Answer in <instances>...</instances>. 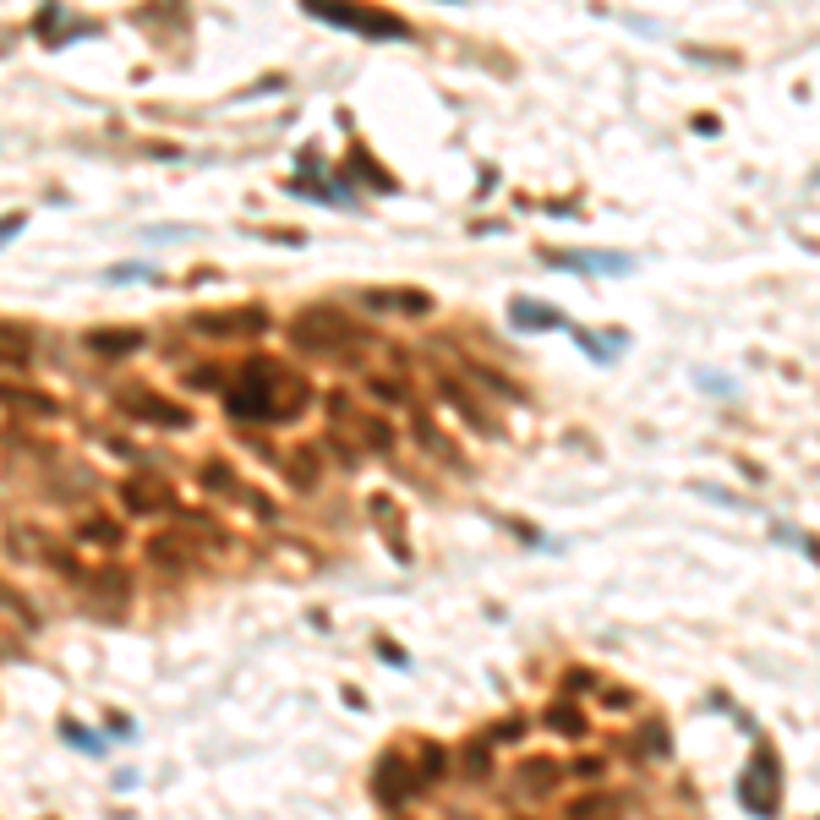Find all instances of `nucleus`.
<instances>
[{"label":"nucleus","mask_w":820,"mask_h":820,"mask_svg":"<svg viewBox=\"0 0 820 820\" xmlns=\"http://www.w3.org/2000/svg\"><path fill=\"white\" fill-rule=\"evenodd\" d=\"M542 728L558 733V738H585V711L574 706V700H553V706L542 711Z\"/></svg>","instance_id":"6ab92c4d"},{"label":"nucleus","mask_w":820,"mask_h":820,"mask_svg":"<svg viewBox=\"0 0 820 820\" xmlns=\"http://www.w3.org/2000/svg\"><path fill=\"white\" fill-rule=\"evenodd\" d=\"M197 482H203L208 492H219V498H241V503H252L257 514H263V520H274V503H263V498H252V492H246V482L236 471H230L225 460H208L203 471H197Z\"/></svg>","instance_id":"9b49d317"},{"label":"nucleus","mask_w":820,"mask_h":820,"mask_svg":"<svg viewBox=\"0 0 820 820\" xmlns=\"http://www.w3.org/2000/svg\"><path fill=\"white\" fill-rule=\"evenodd\" d=\"M416 438H421V443H427V449H432V454H443V438H438V432H432V421H427V416H421V410H416Z\"/></svg>","instance_id":"2f4dec72"},{"label":"nucleus","mask_w":820,"mask_h":820,"mask_svg":"<svg viewBox=\"0 0 820 820\" xmlns=\"http://www.w3.org/2000/svg\"><path fill=\"white\" fill-rule=\"evenodd\" d=\"M143 345H148L143 328H93V334H88V350H93V356H104V361L137 356Z\"/></svg>","instance_id":"ddd939ff"},{"label":"nucleus","mask_w":820,"mask_h":820,"mask_svg":"<svg viewBox=\"0 0 820 820\" xmlns=\"http://www.w3.org/2000/svg\"><path fill=\"white\" fill-rule=\"evenodd\" d=\"M744 810L760 820H777L782 810V766L771 749H755V766L744 771Z\"/></svg>","instance_id":"7ed1b4c3"},{"label":"nucleus","mask_w":820,"mask_h":820,"mask_svg":"<svg viewBox=\"0 0 820 820\" xmlns=\"http://www.w3.org/2000/svg\"><path fill=\"white\" fill-rule=\"evenodd\" d=\"M356 339H361V328L339 307H301L296 323H290V345H296L301 356H339V350H350Z\"/></svg>","instance_id":"f257e3e1"},{"label":"nucleus","mask_w":820,"mask_h":820,"mask_svg":"<svg viewBox=\"0 0 820 820\" xmlns=\"http://www.w3.org/2000/svg\"><path fill=\"white\" fill-rule=\"evenodd\" d=\"M61 733H66V738H72V744H77V749H104V744H99V738H93V733H82V728H77V722H61Z\"/></svg>","instance_id":"473e14b6"},{"label":"nucleus","mask_w":820,"mask_h":820,"mask_svg":"<svg viewBox=\"0 0 820 820\" xmlns=\"http://www.w3.org/2000/svg\"><path fill=\"white\" fill-rule=\"evenodd\" d=\"M22 225H28V214H6V219H0V241H6V236H17Z\"/></svg>","instance_id":"c9c22d12"},{"label":"nucleus","mask_w":820,"mask_h":820,"mask_svg":"<svg viewBox=\"0 0 820 820\" xmlns=\"http://www.w3.org/2000/svg\"><path fill=\"white\" fill-rule=\"evenodd\" d=\"M438 307V301L427 296V290H416V285H372V290H361V312H378V318H427V312Z\"/></svg>","instance_id":"423d86ee"},{"label":"nucleus","mask_w":820,"mask_h":820,"mask_svg":"<svg viewBox=\"0 0 820 820\" xmlns=\"http://www.w3.org/2000/svg\"><path fill=\"white\" fill-rule=\"evenodd\" d=\"M367 389H372V394H378V400H383V405H405V400H410V389H405V383H389V378H372V383H367Z\"/></svg>","instance_id":"c85d7f7f"},{"label":"nucleus","mask_w":820,"mask_h":820,"mask_svg":"<svg viewBox=\"0 0 820 820\" xmlns=\"http://www.w3.org/2000/svg\"><path fill=\"white\" fill-rule=\"evenodd\" d=\"M88 596L104 607V613H121V607H126V596H132V574H126V569H93Z\"/></svg>","instance_id":"2eb2a0df"},{"label":"nucleus","mask_w":820,"mask_h":820,"mask_svg":"<svg viewBox=\"0 0 820 820\" xmlns=\"http://www.w3.org/2000/svg\"><path fill=\"white\" fill-rule=\"evenodd\" d=\"M192 328L203 339H257L268 328V312L263 307H236V312H197Z\"/></svg>","instance_id":"0eeeda50"},{"label":"nucleus","mask_w":820,"mask_h":820,"mask_svg":"<svg viewBox=\"0 0 820 820\" xmlns=\"http://www.w3.org/2000/svg\"><path fill=\"white\" fill-rule=\"evenodd\" d=\"M635 706V695H629V689H607V711H629Z\"/></svg>","instance_id":"72a5a7b5"},{"label":"nucleus","mask_w":820,"mask_h":820,"mask_svg":"<svg viewBox=\"0 0 820 820\" xmlns=\"http://www.w3.org/2000/svg\"><path fill=\"white\" fill-rule=\"evenodd\" d=\"M591 689H596L591 667H569V673H564V695H591Z\"/></svg>","instance_id":"cd10ccee"},{"label":"nucleus","mask_w":820,"mask_h":820,"mask_svg":"<svg viewBox=\"0 0 820 820\" xmlns=\"http://www.w3.org/2000/svg\"><path fill=\"white\" fill-rule=\"evenodd\" d=\"M416 771H410V760L400 755V749H383L378 766H372V799L383 804V810H400V804L416 799Z\"/></svg>","instance_id":"20e7f679"},{"label":"nucleus","mask_w":820,"mask_h":820,"mask_svg":"<svg viewBox=\"0 0 820 820\" xmlns=\"http://www.w3.org/2000/svg\"><path fill=\"white\" fill-rule=\"evenodd\" d=\"M558 782H564V766H558L553 755H525L520 766H514V788H520L525 799H547V793H558Z\"/></svg>","instance_id":"1a4fd4ad"},{"label":"nucleus","mask_w":820,"mask_h":820,"mask_svg":"<svg viewBox=\"0 0 820 820\" xmlns=\"http://www.w3.org/2000/svg\"><path fill=\"white\" fill-rule=\"evenodd\" d=\"M471 378L482 383V389H492V394H503L509 405H525V389L514 378H503V372H492V367H471Z\"/></svg>","instance_id":"393cba45"},{"label":"nucleus","mask_w":820,"mask_h":820,"mask_svg":"<svg viewBox=\"0 0 820 820\" xmlns=\"http://www.w3.org/2000/svg\"><path fill=\"white\" fill-rule=\"evenodd\" d=\"M33 361V328L0 318V367H28Z\"/></svg>","instance_id":"f3484780"},{"label":"nucleus","mask_w":820,"mask_h":820,"mask_svg":"<svg viewBox=\"0 0 820 820\" xmlns=\"http://www.w3.org/2000/svg\"><path fill=\"white\" fill-rule=\"evenodd\" d=\"M285 383V372L274 361H246L241 378L225 389V410L236 421H274V394Z\"/></svg>","instance_id":"f03ea898"},{"label":"nucleus","mask_w":820,"mask_h":820,"mask_svg":"<svg viewBox=\"0 0 820 820\" xmlns=\"http://www.w3.org/2000/svg\"><path fill=\"white\" fill-rule=\"evenodd\" d=\"M285 476H290V487H296V492H318V487H323V460H318V449L285 454Z\"/></svg>","instance_id":"a211bd4d"},{"label":"nucleus","mask_w":820,"mask_h":820,"mask_svg":"<svg viewBox=\"0 0 820 820\" xmlns=\"http://www.w3.org/2000/svg\"><path fill=\"white\" fill-rule=\"evenodd\" d=\"M410 771H416V788L438 782L443 771H449V749H443V744H432V738H427V744H416V766H410Z\"/></svg>","instance_id":"b1692460"},{"label":"nucleus","mask_w":820,"mask_h":820,"mask_svg":"<svg viewBox=\"0 0 820 820\" xmlns=\"http://www.w3.org/2000/svg\"><path fill=\"white\" fill-rule=\"evenodd\" d=\"M635 749H640V755H651V760H656V755H667V749H673V733H667L662 722H646V728L635 733Z\"/></svg>","instance_id":"a878e982"},{"label":"nucleus","mask_w":820,"mask_h":820,"mask_svg":"<svg viewBox=\"0 0 820 820\" xmlns=\"http://www.w3.org/2000/svg\"><path fill=\"white\" fill-rule=\"evenodd\" d=\"M350 33H367V39H410V22H400V17H383V11H356Z\"/></svg>","instance_id":"aec40b11"},{"label":"nucleus","mask_w":820,"mask_h":820,"mask_svg":"<svg viewBox=\"0 0 820 820\" xmlns=\"http://www.w3.org/2000/svg\"><path fill=\"white\" fill-rule=\"evenodd\" d=\"M0 400H6V405H22V410H39V416H55V405L44 400V394H33V389H0Z\"/></svg>","instance_id":"bb28decb"},{"label":"nucleus","mask_w":820,"mask_h":820,"mask_svg":"<svg viewBox=\"0 0 820 820\" xmlns=\"http://www.w3.org/2000/svg\"><path fill=\"white\" fill-rule=\"evenodd\" d=\"M143 558L159 574H186L192 569V547H186V531H154L143 542Z\"/></svg>","instance_id":"9d476101"},{"label":"nucleus","mask_w":820,"mask_h":820,"mask_svg":"<svg viewBox=\"0 0 820 820\" xmlns=\"http://www.w3.org/2000/svg\"><path fill=\"white\" fill-rule=\"evenodd\" d=\"M77 542H88V547H121L126 531H121V520H110V514H88V520L77 525Z\"/></svg>","instance_id":"412c9836"},{"label":"nucleus","mask_w":820,"mask_h":820,"mask_svg":"<svg viewBox=\"0 0 820 820\" xmlns=\"http://www.w3.org/2000/svg\"><path fill=\"white\" fill-rule=\"evenodd\" d=\"M186 383H192V389H214V383H219V372H214V367H197Z\"/></svg>","instance_id":"f704fd0d"},{"label":"nucleus","mask_w":820,"mask_h":820,"mask_svg":"<svg viewBox=\"0 0 820 820\" xmlns=\"http://www.w3.org/2000/svg\"><path fill=\"white\" fill-rule=\"evenodd\" d=\"M121 503L132 514H143V520H154V514H170L175 509V492L159 482V476H126L121 482Z\"/></svg>","instance_id":"6e6552de"},{"label":"nucleus","mask_w":820,"mask_h":820,"mask_svg":"<svg viewBox=\"0 0 820 820\" xmlns=\"http://www.w3.org/2000/svg\"><path fill=\"white\" fill-rule=\"evenodd\" d=\"M356 427H361V432H367V438H372V449H389V443H394V432H389V427H383V421H378V416H361V421H356Z\"/></svg>","instance_id":"c756f323"},{"label":"nucleus","mask_w":820,"mask_h":820,"mask_svg":"<svg viewBox=\"0 0 820 820\" xmlns=\"http://www.w3.org/2000/svg\"><path fill=\"white\" fill-rule=\"evenodd\" d=\"M121 410L132 421H148V427H164V432H186V427H192V410L175 405V400H164V394H154V389H126L121 394Z\"/></svg>","instance_id":"39448f33"},{"label":"nucleus","mask_w":820,"mask_h":820,"mask_svg":"<svg viewBox=\"0 0 820 820\" xmlns=\"http://www.w3.org/2000/svg\"><path fill=\"white\" fill-rule=\"evenodd\" d=\"M438 394H443V405H454V410H460V416H465V421H471V427H476V432H492V438H498V421H492V416H487V410H482V405H476V394H471V389H465V383H454V378H443V383H438Z\"/></svg>","instance_id":"dca6fc26"},{"label":"nucleus","mask_w":820,"mask_h":820,"mask_svg":"<svg viewBox=\"0 0 820 820\" xmlns=\"http://www.w3.org/2000/svg\"><path fill=\"white\" fill-rule=\"evenodd\" d=\"M509 323H514V328H558V312L547 307V301L514 296V301H509Z\"/></svg>","instance_id":"4be33fe9"},{"label":"nucleus","mask_w":820,"mask_h":820,"mask_svg":"<svg viewBox=\"0 0 820 820\" xmlns=\"http://www.w3.org/2000/svg\"><path fill=\"white\" fill-rule=\"evenodd\" d=\"M564 820H624V799L607 788H591V793L564 804Z\"/></svg>","instance_id":"4468645a"},{"label":"nucleus","mask_w":820,"mask_h":820,"mask_svg":"<svg viewBox=\"0 0 820 820\" xmlns=\"http://www.w3.org/2000/svg\"><path fill=\"white\" fill-rule=\"evenodd\" d=\"M460 777H465V782H487V777H492V744H487V738H471V744H460Z\"/></svg>","instance_id":"5701e85b"},{"label":"nucleus","mask_w":820,"mask_h":820,"mask_svg":"<svg viewBox=\"0 0 820 820\" xmlns=\"http://www.w3.org/2000/svg\"><path fill=\"white\" fill-rule=\"evenodd\" d=\"M542 263L596 268V274H629V268H635V257H624V252H564V246H542Z\"/></svg>","instance_id":"f8f14e48"},{"label":"nucleus","mask_w":820,"mask_h":820,"mask_svg":"<svg viewBox=\"0 0 820 820\" xmlns=\"http://www.w3.org/2000/svg\"><path fill=\"white\" fill-rule=\"evenodd\" d=\"M378 651H383V656H389V662H394V667H405V651H400V646H389V640H378Z\"/></svg>","instance_id":"4c0bfd02"},{"label":"nucleus","mask_w":820,"mask_h":820,"mask_svg":"<svg viewBox=\"0 0 820 820\" xmlns=\"http://www.w3.org/2000/svg\"><path fill=\"white\" fill-rule=\"evenodd\" d=\"M695 132H711V137H717L722 121H717V115H695Z\"/></svg>","instance_id":"e433bc0d"},{"label":"nucleus","mask_w":820,"mask_h":820,"mask_svg":"<svg viewBox=\"0 0 820 820\" xmlns=\"http://www.w3.org/2000/svg\"><path fill=\"white\" fill-rule=\"evenodd\" d=\"M602 771H607V760H602V755H585V760H574V766H569V777H585V782H596V777H602Z\"/></svg>","instance_id":"7c9ffc66"}]
</instances>
